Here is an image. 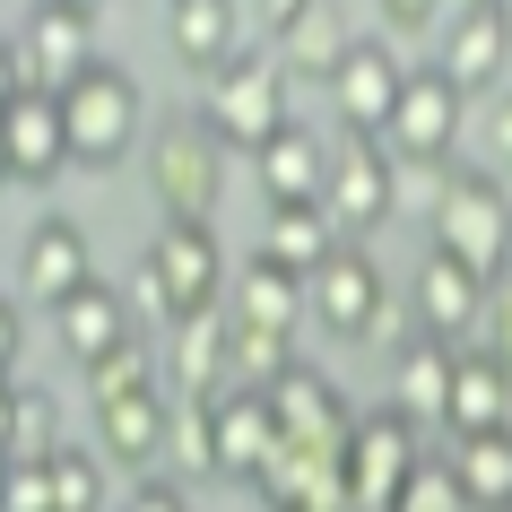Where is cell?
Returning <instances> with one entry per match:
<instances>
[{
    "mask_svg": "<svg viewBox=\"0 0 512 512\" xmlns=\"http://www.w3.org/2000/svg\"><path fill=\"white\" fill-rule=\"evenodd\" d=\"M434 252H452L486 278L512 270V183L495 165H452L434 183Z\"/></svg>",
    "mask_w": 512,
    "mask_h": 512,
    "instance_id": "6da1fadb",
    "label": "cell"
},
{
    "mask_svg": "<svg viewBox=\"0 0 512 512\" xmlns=\"http://www.w3.org/2000/svg\"><path fill=\"white\" fill-rule=\"evenodd\" d=\"M235 278H226V252H217L209 226H183V217H165L157 243H148V261H139V304H148V322L174 330L191 313H217Z\"/></svg>",
    "mask_w": 512,
    "mask_h": 512,
    "instance_id": "7a4b0ae2",
    "label": "cell"
},
{
    "mask_svg": "<svg viewBox=\"0 0 512 512\" xmlns=\"http://www.w3.org/2000/svg\"><path fill=\"white\" fill-rule=\"evenodd\" d=\"M148 191L183 226L217 217V200H226V139L209 131V113H174V122L148 131Z\"/></svg>",
    "mask_w": 512,
    "mask_h": 512,
    "instance_id": "3957f363",
    "label": "cell"
},
{
    "mask_svg": "<svg viewBox=\"0 0 512 512\" xmlns=\"http://www.w3.org/2000/svg\"><path fill=\"white\" fill-rule=\"evenodd\" d=\"M200 113H209V131L226 139V148H243V157H261L296 113H287V53H261V44H243L226 70L209 79V96H200Z\"/></svg>",
    "mask_w": 512,
    "mask_h": 512,
    "instance_id": "277c9868",
    "label": "cell"
},
{
    "mask_svg": "<svg viewBox=\"0 0 512 512\" xmlns=\"http://www.w3.org/2000/svg\"><path fill=\"white\" fill-rule=\"evenodd\" d=\"M322 209L339 217V235H348V243H365V235L391 226V209H400V157H391V139H382V131H339V139H330Z\"/></svg>",
    "mask_w": 512,
    "mask_h": 512,
    "instance_id": "5b68a950",
    "label": "cell"
},
{
    "mask_svg": "<svg viewBox=\"0 0 512 512\" xmlns=\"http://www.w3.org/2000/svg\"><path fill=\"white\" fill-rule=\"evenodd\" d=\"M61 113H70V148L79 165H122L139 148V122H148V96L122 61H96L79 79L61 87Z\"/></svg>",
    "mask_w": 512,
    "mask_h": 512,
    "instance_id": "8992f818",
    "label": "cell"
},
{
    "mask_svg": "<svg viewBox=\"0 0 512 512\" xmlns=\"http://www.w3.org/2000/svg\"><path fill=\"white\" fill-rule=\"evenodd\" d=\"M460 131H469V96H460L443 70H408V96H400V113L382 122V139H391V157L400 165H417V174H452V148H460Z\"/></svg>",
    "mask_w": 512,
    "mask_h": 512,
    "instance_id": "52a82bcc",
    "label": "cell"
},
{
    "mask_svg": "<svg viewBox=\"0 0 512 512\" xmlns=\"http://www.w3.org/2000/svg\"><path fill=\"white\" fill-rule=\"evenodd\" d=\"M339 460H348V495L356 512H391L400 504V486L417 478V417H400V408H365L356 417V434L339 443Z\"/></svg>",
    "mask_w": 512,
    "mask_h": 512,
    "instance_id": "ba28073f",
    "label": "cell"
},
{
    "mask_svg": "<svg viewBox=\"0 0 512 512\" xmlns=\"http://www.w3.org/2000/svg\"><path fill=\"white\" fill-rule=\"evenodd\" d=\"M0 157H9V183H18V191H44V183H61V165H79V148H70V113H61L53 87H9Z\"/></svg>",
    "mask_w": 512,
    "mask_h": 512,
    "instance_id": "9c48e42d",
    "label": "cell"
},
{
    "mask_svg": "<svg viewBox=\"0 0 512 512\" xmlns=\"http://www.w3.org/2000/svg\"><path fill=\"white\" fill-rule=\"evenodd\" d=\"M35 313H61V304L96 287V243H87L79 217H35L27 235H18V278H9Z\"/></svg>",
    "mask_w": 512,
    "mask_h": 512,
    "instance_id": "30bf717a",
    "label": "cell"
},
{
    "mask_svg": "<svg viewBox=\"0 0 512 512\" xmlns=\"http://www.w3.org/2000/svg\"><path fill=\"white\" fill-rule=\"evenodd\" d=\"M79 70H96V18L61 9V0H35V18L9 35V87H70Z\"/></svg>",
    "mask_w": 512,
    "mask_h": 512,
    "instance_id": "8fae6325",
    "label": "cell"
},
{
    "mask_svg": "<svg viewBox=\"0 0 512 512\" xmlns=\"http://www.w3.org/2000/svg\"><path fill=\"white\" fill-rule=\"evenodd\" d=\"M486 304H495V278L452 261V252H426L417 278H408V322L434 330V339H452V348L486 339Z\"/></svg>",
    "mask_w": 512,
    "mask_h": 512,
    "instance_id": "7c38bea8",
    "label": "cell"
},
{
    "mask_svg": "<svg viewBox=\"0 0 512 512\" xmlns=\"http://www.w3.org/2000/svg\"><path fill=\"white\" fill-rule=\"evenodd\" d=\"M304 287H313V322H322L330 339H374V330L391 322V296H382V270H374L365 243H339Z\"/></svg>",
    "mask_w": 512,
    "mask_h": 512,
    "instance_id": "4fadbf2b",
    "label": "cell"
},
{
    "mask_svg": "<svg viewBox=\"0 0 512 512\" xmlns=\"http://www.w3.org/2000/svg\"><path fill=\"white\" fill-rule=\"evenodd\" d=\"M434 70H443L460 96H495L504 70H512V9H495V0L452 9V18H443V53H434Z\"/></svg>",
    "mask_w": 512,
    "mask_h": 512,
    "instance_id": "5bb4252c",
    "label": "cell"
},
{
    "mask_svg": "<svg viewBox=\"0 0 512 512\" xmlns=\"http://www.w3.org/2000/svg\"><path fill=\"white\" fill-rule=\"evenodd\" d=\"M217 408V478H235V486H270V469L287 460V434H278V408H270V391H226V400H209Z\"/></svg>",
    "mask_w": 512,
    "mask_h": 512,
    "instance_id": "9a60e30c",
    "label": "cell"
},
{
    "mask_svg": "<svg viewBox=\"0 0 512 512\" xmlns=\"http://www.w3.org/2000/svg\"><path fill=\"white\" fill-rule=\"evenodd\" d=\"M408 96V61L382 44V35H356L348 61L330 70V113H339V131H382Z\"/></svg>",
    "mask_w": 512,
    "mask_h": 512,
    "instance_id": "2e32d148",
    "label": "cell"
},
{
    "mask_svg": "<svg viewBox=\"0 0 512 512\" xmlns=\"http://www.w3.org/2000/svg\"><path fill=\"white\" fill-rule=\"evenodd\" d=\"M270 408H278V434H287L296 452H339V443L356 434V408H348V391H339L330 374H313L304 356H296V365H287V374L270 382Z\"/></svg>",
    "mask_w": 512,
    "mask_h": 512,
    "instance_id": "e0dca14e",
    "label": "cell"
},
{
    "mask_svg": "<svg viewBox=\"0 0 512 512\" xmlns=\"http://www.w3.org/2000/svg\"><path fill=\"white\" fill-rule=\"evenodd\" d=\"M96 443H105L113 469H157V460L174 452V382H148V391L96 400Z\"/></svg>",
    "mask_w": 512,
    "mask_h": 512,
    "instance_id": "ac0fdd59",
    "label": "cell"
},
{
    "mask_svg": "<svg viewBox=\"0 0 512 512\" xmlns=\"http://www.w3.org/2000/svg\"><path fill=\"white\" fill-rule=\"evenodd\" d=\"M165 374L174 400H226L235 391V322L226 313H191L165 330Z\"/></svg>",
    "mask_w": 512,
    "mask_h": 512,
    "instance_id": "d6986e66",
    "label": "cell"
},
{
    "mask_svg": "<svg viewBox=\"0 0 512 512\" xmlns=\"http://www.w3.org/2000/svg\"><path fill=\"white\" fill-rule=\"evenodd\" d=\"M495 426H512V365L495 348H460V365H452V408H443V434H495Z\"/></svg>",
    "mask_w": 512,
    "mask_h": 512,
    "instance_id": "ffe728a7",
    "label": "cell"
},
{
    "mask_svg": "<svg viewBox=\"0 0 512 512\" xmlns=\"http://www.w3.org/2000/svg\"><path fill=\"white\" fill-rule=\"evenodd\" d=\"M452 365H460L452 339L408 330L400 356H391V408H400V417H417V426H443V408H452Z\"/></svg>",
    "mask_w": 512,
    "mask_h": 512,
    "instance_id": "44dd1931",
    "label": "cell"
},
{
    "mask_svg": "<svg viewBox=\"0 0 512 512\" xmlns=\"http://www.w3.org/2000/svg\"><path fill=\"white\" fill-rule=\"evenodd\" d=\"M122 339H139V322H131V304L113 296L105 278H96V287H79V296H70V304H61V313H53V348L70 356L79 374H87V365H96V356H113V348H122Z\"/></svg>",
    "mask_w": 512,
    "mask_h": 512,
    "instance_id": "7402d4cb",
    "label": "cell"
},
{
    "mask_svg": "<svg viewBox=\"0 0 512 512\" xmlns=\"http://www.w3.org/2000/svg\"><path fill=\"white\" fill-rule=\"evenodd\" d=\"M165 44H174V61H183V70L217 79V70L243 53V18H235V0H165Z\"/></svg>",
    "mask_w": 512,
    "mask_h": 512,
    "instance_id": "603a6c76",
    "label": "cell"
},
{
    "mask_svg": "<svg viewBox=\"0 0 512 512\" xmlns=\"http://www.w3.org/2000/svg\"><path fill=\"white\" fill-rule=\"evenodd\" d=\"M261 504L270 512H356L348 460L339 452H296V443H287V460H278L270 486H261Z\"/></svg>",
    "mask_w": 512,
    "mask_h": 512,
    "instance_id": "cb8c5ba5",
    "label": "cell"
},
{
    "mask_svg": "<svg viewBox=\"0 0 512 512\" xmlns=\"http://www.w3.org/2000/svg\"><path fill=\"white\" fill-rule=\"evenodd\" d=\"M304 313H313L304 270H287V261H270V252H252V261L235 270V322H252V330H296Z\"/></svg>",
    "mask_w": 512,
    "mask_h": 512,
    "instance_id": "d4e9b609",
    "label": "cell"
},
{
    "mask_svg": "<svg viewBox=\"0 0 512 512\" xmlns=\"http://www.w3.org/2000/svg\"><path fill=\"white\" fill-rule=\"evenodd\" d=\"M252 183L270 191V209H287V200H322V183H330V139H313L304 122H287V131L252 157Z\"/></svg>",
    "mask_w": 512,
    "mask_h": 512,
    "instance_id": "484cf974",
    "label": "cell"
},
{
    "mask_svg": "<svg viewBox=\"0 0 512 512\" xmlns=\"http://www.w3.org/2000/svg\"><path fill=\"white\" fill-rule=\"evenodd\" d=\"M348 44H356V27H348V9H339V0H313V9H296V18L278 27L287 70H304V79H322V87H330V70L348 61Z\"/></svg>",
    "mask_w": 512,
    "mask_h": 512,
    "instance_id": "4316f807",
    "label": "cell"
},
{
    "mask_svg": "<svg viewBox=\"0 0 512 512\" xmlns=\"http://www.w3.org/2000/svg\"><path fill=\"white\" fill-rule=\"evenodd\" d=\"M339 217L322 209V200H287V209H270V226H261V252H270V261H287V270H322L330 252H339Z\"/></svg>",
    "mask_w": 512,
    "mask_h": 512,
    "instance_id": "83f0119b",
    "label": "cell"
},
{
    "mask_svg": "<svg viewBox=\"0 0 512 512\" xmlns=\"http://www.w3.org/2000/svg\"><path fill=\"white\" fill-rule=\"evenodd\" d=\"M452 478L469 512H512V426L495 434H460L452 443Z\"/></svg>",
    "mask_w": 512,
    "mask_h": 512,
    "instance_id": "f1b7e54d",
    "label": "cell"
},
{
    "mask_svg": "<svg viewBox=\"0 0 512 512\" xmlns=\"http://www.w3.org/2000/svg\"><path fill=\"white\" fill-rule=\"evenodd\" d=\"M0 434H9V460H53V400L35 391V382H9V400H0Z\"/></svg>",
    "mask_w": 512,
    "mask_h": 512,
    "instance_id": "f546056e",
    "label": "cell"
},
{
    "mask_svg": "<svg viewBox=\"0 0 512 512\" xmlns=\"http://www.w3.org/2000/svg\"><path fill=\"white\" fill-rule=\"evenodd\" d=\"M148 382H165V374H157L148 330H139V339H122L113 356H96V365H87V400H122V391H148Z\"/></svg>",
    "mask_w": 512,
    "mask_h": 512,
    "instance_id": "4dcf8cb0",
    "label": "cell"
},
{
    "mask_svg": "<svg viewBox=\"0 0 512 512\" xmlns=\"http://www.w3.org/2000/svg\"><path fill=\"white\" fill-rule=\"evenodd\" d=\"M287 365H296V330H252V322H235V382H243V391H270Z\"/></svg>",
    "mask_w": 512,
    "mask_h": 512,
    "instance_id": "1f68e13d",
    "label": "cell"
},
{
    "mask_svg": "<svg viewBox=\"0 0 512 512\" xmlns=\"http://www.w3.org/2000/svg\"><path fill=\"white\" fill-rule=\"evenodd\" d=\"M53 504L61 512H105V452L61 443V452H53Z\"/></svg>",
    "mask_w": 512,
    "mask_h": 512,
    "instance_id": "d6a6232c",
    "label": "cell"
},
{
    "mask_svg": "<svg viewBox=\"0 0 512 512\" xmlns=\"http://www.w3.org/2000/svg\"><path fill=\"white\" fill-rule=\"evenodd\" d=\"M391 512H469V504H460L452 460H417V478L400 486V504H391Z\"/></svg>",
    "mask_w": 512,
    "mask_h": 512,
    "instance_id": "836d02e7",
    "label": "cell"
},
{
    "mask_svg": "<svg viewBox=\"0 0 512 512\" xmlns=\"http://www.w3.org/2000/svg\"><path fill=\"white\" fill-rule=\"evenodd\" d=\"M9 512H61L53 504V460H9Z\"/></svg>",
    "mask_w": 512,
    "mask_h": 512,
    "instance_id": "e575fe53",
    "label": "cell"
},
{
    "mask_svg": "<svg viewBox=\"0 0 512 512\" xmlns=\"http://www.w3.org/2000/svg\"><path fill=\"white\" fill-rule=\"evenodd\" d=\"M443 9L452 0H382V27L391 35H443Z\"/></svg>",
    "mask_w": 512,
    "mask_h": 512,
    "instance_id": "d590c367",
    "label": "cell"
},
{
    "mask_svg": "<svg viewBox=\"0 0 512 512\" xmlns=\"http://www.w3.org/2000/svg\"><path fill=\"white\" fill-rule=\"evenodd\" d=\"M486 348H495V356L512 365V270L495 278V304H486Z\"/></svg>",
    "mask_w": 512,
    "mask_h": 512,
    "instance_id": "8d00e7d4",
    "label": "cell"
},
{
    "mask_svg": "<svg viewBox=\"0 0 512 512\" xmlns=\"http://www.w3.org/2000/svg\"><path fill=\"white\" fill-rule=\"evenodd\" d=\"M122 512H191V495H183V486H165V478H139Z\"/></svg>",
    "mask_w": 512,
    "mask_h": 512,
    "instance_id": "74e56055",
    "label": "cell"
},
{
    "mask_svg": "<svg viewBox=\"0 0 512 512\" xmlns=\"http://www.w3.org/2000/svg\"><path fill=\"white\" fill-rule=\"evenodd\" d=\"M0 356H9V365L27 356V296H18V287H9V304H0Z\"/></svg>",
    "mask_w": 512,
    "mask_h": 512,
    "instance_id": "f35d334b",
    "label": "cell"
},
{
    "mask_svg": "<svg viewBox=\"0 0 512 512\" xmlns=\"http://www.w3.org/2000/svg\"><path fill=\"white\" fill-rule=\"evenodd\" d=\"M252 9H261V27L278 35V27H287V18H296V9H313V0H252Z\"/></svg>",
    "mask_w": 512,
    "mask_h": 512,
    "instance_id": "ab89813d",
    "label": "cell"
},
{
    "mask_svg": "<svg viewBox=\"0 0 512 512\" xmlns=\"http://www.w3.org/2000/svg\"><path fill=\"white\" fill-rule=\"evenodd\" d=\"M495 157L512 165V105H495Z\"/></svg>",
    "mask_w": 512,
    "mask_h": 512,
    "instance_id": "60d3db41",
    "label": "cell"
},
{
    "mask_svg": "<svg viewBox=\"0 0 512 512\" xmlns=\"http://www.w3.org/2000/svg\"><path fill=\"white\" fill-rule=\"evenodd\" d=\"M61 9H79V18H96V9H105V0H61Z\"/></svg>",
    "mask_w": 512,
    "mask_h": 512,
    "instance_id": "b9f144b4",
    "label": "cell"
},
{
    "mask_svg": "<svg viewBox=\"0 0 512 512\" xmlns=\"http://www.w3.org/2000/svg\"><path fill=\"white\" fill-rule=\"evenodd\" d=\"M495 9H512V0H495Z\"/></svg>",
    "mask_w": 512,
    "mask_h": 512,
    "instance_id": "7bdbcfd3",
    "label": "cell"
}]
</instances>
